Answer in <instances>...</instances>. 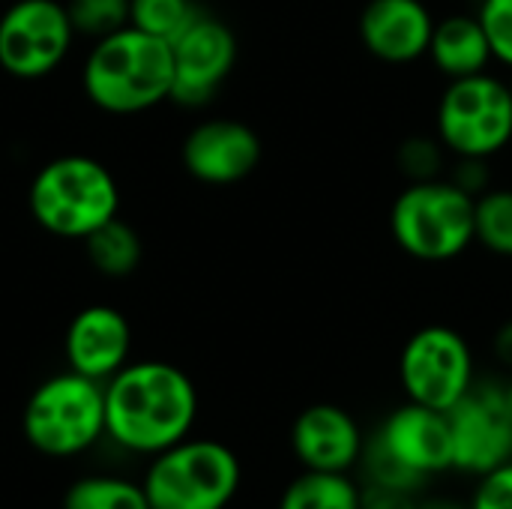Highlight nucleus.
Listing matches in <instances>:
<instances>
[{
  "label": "nucleus",
  "mask_w": 512,
  "mask_h": 509,
  "mask_svg": "<svg viewBox=\"0 0 512 509\" xmlns=\"http://www.w3.org/2000/svg\"><path fill=\"white\" fill-rule=\"evenodd\" d=\"M279 509H360V486L348 474L306 471L282 492Z\"/></svg>",
  "instance_id": "a211bd4d"
},
{
  "label": "nucleus",
  "mask_w": 512,
  "mask_h": 509,
  "mask_svg": "<svg viewBox=\"0 0 512 509\" xmlns=\"http://www.w3.org/2000/svg\"><path fill=\"white\" fill-rule=\"evenodd\" d=\"M396 165L408 177V183L438 180V177H444L447 147L441 144L438 135L435 138L432 135H408L396 150Z\"/></svg>",
  "instance_id": "393cba45"
},
{
  "label": "nucleus",
  "mask_w": 512,
  "mask_h": 509,
  "mask_svg": "<svg viewBox=\"0 0 512 509\" xmlns=\"http://www.w3.org/2000/svg\"><path fill=\"white\" fill-rule=\"evenodd\" d=\"M477 18L486 30L492 60L512 69V0H483Z\"/></svg>",
  "instance_id": "a878e982"
},
{
  "label": "nucleus",
  "mask_w": 512,
  "mask_h": 509,
  "mask_svg": "<svg viewBox=\"0 0 512 509\" xmlns=\"http://www.w3.org/2000/svg\"><path fill=\"white\" fill-rule=\"evenodd\" d=\"M417 509H465L459 504H450V501H429V504H420Z\"/></svg>",
  "instance_id": "7c9ffc66"
},
{
  "label": "nucleus",
  "mask_w": 512,
  "mask_h": 509,
  "mask_svg": "<svg viewBox=\"0 0 512 509\" xmlns=\"http://www.w3.org/2000/svg\"><path fill=\"white\" fill-rule=\"evenodd\" d=\"M426 57L447 81H456V78L486 72L492 63V48L477 15L453 12V15L435 18Z\"/></svg>",
  "instance_id": "f3484780"
},
{
  "label": "nucleus",
  "mask_w": 512,
  "mask_h": 509,
  "mask_svg": "<svg viewBox=\"0 0 512 509\" xmlns=\"http://www.w3.org/2000/svg\"><path fill=\"white\" fill-rule=\"evenodd\" d=\"M420 504L414 501L411 492H399V489H387V486H372L363 483L360 486V509H417Z\"/></svg>",
  "instance_id": "c85d7f7f"
},
{
  "label": "nucleus",
  "mask_w": 512,
  "mask_h": 509,
  "mask_svg": "<svg viewBox=\"0 0 512 509\" xmlns=\"http://www.w3.org/2000/svg\"><path fill=\"white\" fill-rule=\"evenodd\" d=\"M399 381L408 402L450 411L474 387V351L468 339L444 324L417 330L399 354Z\"/></svg>",
  "instance_id": "6e6552de"
},
{
  "label": "nucleus",
  "mask_w": 512,
  "mask_h": 509,
  "mask_svg": "<svg viewBox=\"0 0 512 509\" xmlns=\"http://www.w3.org/2000/svg\"><path fill=\"white\" fill-rule=\"evenodd\" d=\"M507 84H510V93H512V78H510V81H507Z\"/></svg>",
  "instance_id": "72a5a7b5"
},
{
  "label": "nucleus",
  "mask_w": 512,
  "mask_h": 509,
  "mask_svg": "<svg viewBox=\"0 0 512 509\" xmlns=\"http://www.w3.org/2000/svg\"><path fill=\"white\" fill-rule=\"evenodd\" d=\"M129 345V321L111 306L81 309L66 330L69 369L93 381H108L114 372H120L126 366Z\"/></svg>",
  "instance_id": "2eb2a0df"
},
{
  "label": "nucleus",
  "mask_w": 512,
  "mask_h": 509,
  "mask_svg": "<svg viewBox=\"0 0 512 509\" xmlns=\"http://www.w3.org/2000/svg\"><path fill=\"white\" fill-rule=\"evenodd\" d=\"M453 471L483 477L512 462V414L501 384H477L447 411Z\"/></svg>",
  "instance_id": "1a4fd4ad"
},
{
  "label": "nucleus",
  "mask_w": 512,
  "mask_h": 509,
  "mask_svg": "<svg viewBox=\"0 0 512 509\" xmlns=\"http://www.w3.org/2000/svg\"><path fill=\"white\" fill-rule=\"evenodd\" d=\"M294 456L306 471L348 474L363 450L357 420L339 405H309L291 426Z\"/></svg>",
  "instance_id": "4468645a"
},
{
  "label": "nucleus",
  "mask_w": 512,
  "mask_h": 509,
  "mask_svg": "<svg viewBox=\"0 0 512 509\" xmlns=\"http://www.w3.org/2000/svg\"><path fill=\"white\" fill-rule=\"evenodd\" d=\"M468 3H477V6H480V3H483V0H468Z\"/></svg>",
  "instance_id": "473e14b6"
},
{
  "label": "nucleus",
  "mask_w": 512,
  "mask_h": 509,
  "mask_svg": "<svg viewBox=\"0 0 512 509\" xmlns=\"http://www.w3.org/2000/svg\"><path fill=\"white\" fill-rule=\"evenodd\" d=\"M105 432L129 453L156 456L189 438L198 417V393L186 372L147 360L108 378Z\"/></svg>",
  "instance_id": "f257e3e1"
},
{
  "label": "nucleus",
  "mask_w": 512,
  "mask_h": 509,
  "mask_svg": "<svg viewBox=\"0 0 512 509\" xmlns=\"http://www.w3.org/2000/svg\"><path fill=\"white\" fill-rule=\"evenodd\" d=\"M150 509H225L240 489V459L219 441H189L153 456L144 477Z\"/></svg>",
  "instance_id": "423d86ee"
},
{
  "label": "nucleus",
  "mask_w": 512,
  "mask_h": 509,
  "mask_svg": "<svg viewBox=\"0 0 512 509\" xmlns=\"http://www.w3.org/2000/svg\"><path fill=\"white\" fill-rule=\"evenodd\" d=\"M375 432L405 465H411L423 477L453 471V435L444 411L405 402Z\"/></svg>",
  "instance_id": "dca6fc26"
},
{
  "label": "nucleus",
  "mask_w": 512,
  "mask_h": 509,
  "mask_svg": "<svg viewBox=\"0 0 512 509\" xmlns=\"http://www.w3.org/2000/svg\"><path fill=\"white\" fill-rule=\"evenodd\" d=\"M390 234L417 261H453L474 246V198L447 177L408 183L390 207Z\"/></svg>",
  "instance_id": "7ed1b4c3"
},
{
  "label": "nucleus",
  "mask_w": 512,
  "mask_h": 509,
  "mask_svg": "<svg viewBox=\"0 0 512 509\" xmlns=\"http://www.w3.org/2000/svg\"><path fill=\"white\" fill-rule=\"evenodd\" d=\"M261 162V138L252 126L240 120H207L195 126L183 141L186 171L213 186H228L246 180Z\"/></svg>",
  "instance_id": "f8f14e48"
},
{
  "label": "nucleus",
  "mask_w": 512,
  "mask_h": 509,
  "mask_svg": "<svg viewBox=\"0 0 512 509\" xmlns=\"http://www.w3.org/2000/svg\"><path fill=\"white\" fill-rule=\"evenodd\" d=\"M120 210L111 171L90 156H60L48 162L30 186L33 219L57 237H87Z\"/></svg>",
  "instance_id": "20e7f679"
},
{
  "label": "nucleus",
  "mask_w": 512,
  "mask_h": 509,
  "mask_svg": "<svg viewBox=\"0 0 512 509\" xmlns=\"http://www.w3.org/2000/svg\"><path fill=\"white\" fill-rule=\"evenodd\" d=\"M468 509H512V462L480 477Z\"/></svg>",
  "instance_id": "cd10ccee"
},
{
  "label": "nucleus",
  "mask_w": 512,
  "mask_h": 509,
  "mask_svg": "<svg viewBox=\"0 0 512 509\" xmlns=\"http://www.w3.org/2000/svg\"><path fill=\"white\" fill-rule=\"evenodd\" d=\"M201 9L192 0H129V24L162 42H174Z\"/></svg>",
  "instance_id": "5701e85b"
},
{
  "label": "nucleus",
  "mask_w": 512,
  "mask_h": 509,
  "mask_svg": "<svg viewBox=\"0 0 512 509\" xmlns=\"http://www.w3.org/2000/svg\"><path fill=\"white\" fill-rule=\"evenodd\" d=\"M357 465L363 468V480L372 486H387V489H399V492H411V495H417L426 486V477L420 471H414L411 465H405L384 444V438L378 432L372 438H363Z\"/></svg>",
  "instance_id": "4be33fe9"
},
{
  "label": "nucleus",
  "mask_w": 512,
  "mask_h": 509,
  "mask_svg": "<svg viewBox=\"0 0 512 509\" xmlns=\"http://www.w3.org/2000/svg\"><path fill=\"white\" fill-rule=\"evenodd\" d=\"M474 243L498 258H512V189L492 186L474 198Z\"/></svg>",
  "instance_id": "aec40b11"
},
{
  "label": "nucleus",
  "mask_w": 512,
  "mask_h": 509,
  "mask_svg": "<svg viewBox=\"0 0 512 509\" xmlns=\"http://www.w3.org/2000/svg\"><path fill=\"white\" fill-rule=\"evenodd\" d=\"M447 180H450L453 186H459L465 195L480 198L483 192H489V189L495 186L492 159H483V156H456V162H453Z\"/></svg>",
  "instance_id": "bb28decb"
},
{
  "label": "nucleus",
  "mask_w": 512,
  "mask_h": 509,
  "mask_svg": "<svg viewBox=\"0 0 512 509\" xmlns=\"http://www.w3.org/2000/svg\"><path fill=\"white\" fill-rule=\"evenodd\" d=\"M21 429L30 447L51 459H69L90 450L105 435L102 381L72 369L48 378L27 399Z\"/></svg>",
  "instance_id": "39448f33"
},
{
  "label": "nucleus",
  "mask_w": 512,
  "mask_h": 509,
  "mask_svg": "<svg viewBox=\"0 0 512 509\" xmlns=\"http://www.w3.org/2000/svg\"><path fill=\"white\" fill-rule=\"evenodd\" d=\"M63 509H150L141 486L120 477H84L63 495Z\"/></svg>",
  "instance_id": "412c9836"
},
{
  "label": "nucleus",
  "mask_w": 512,
  "mask_h": 509,
  "mask_svg": "<svg viewBox=\"0 0 512 509\" xmlns=\"http://www.w3.org/2000/svg\"><path fill=\"white\" fill-rule=\"evenodd\" d=\"M501 390H504V402H507V408H510L512 414V378L507 384H501Z\"/></svg>",
  "instance_id": "2f4dec72"
},
{
  "label": "nucleus",
  "mask_w": 512,
  "mask_h": 509,
  "mask_svg": "<svg viewBox=\"0 0 512 509\" xmlns=\"http://www.w3.org/2000/svg\"><path fill=\"white\" fill-rule=\"evenodd\" d=\"M492 351H495L498 363L507 366L512 372V318L498 327V333H495V339H492Z\"/></svg>",
  "instance_id": "c756f323"
},
{
  "label": "nucleus",
  "mask_w": 512,
  "mask_h": 509,
  "mask_svg": "<svg viewBox=\"0 0 512 509\" xmlns=\"http://www.w3.org/2000/svg\"><path fill=\"white\" fill-rule=\"evenodd\" d=\"M237 60V39L228 24L198 15L174 42H171V63L174 81L171 96L177 105L198 108L207 105Z\"/></svg>",
  "instance_id": "9b49d317"
},
{
  "label": "nucleus",
  "mask_w": 512,
  "mask_h": 509,
  "mask_svg": "<svg viewBox=\"0 0 512 509\" xmlns=\"http://www.w3.org/2000/svg\"><path fill=\"white\" fill-rule=\"evenodd\" d=\"M84 249L90 264L105 276H129L141 261V240L120 216L90 231L84 237Z\"/></svg>",
  "instance_id": "6ab92c4d"
},
{
  "label": "nucleus",
  "mask_w": 512,
  "mask_h": 509,
  "mask_svg": "<svg viewBox=\"0 0 512 509\" xmlns=\"http://www.w3.org/2000/svg\"><path fill=\"white\" fill-rule=\"evenodd\" d=\"M171 45L132 24L96 39L84 63V93L111 114H135L171 96Z\"/></svg>",
  "instance_id": "f03ea898"
},
{
  "label": "nucleus",
  "mask_w": 512,
  "mask_h": 509,
  "mask_svg": "<svg viewBox=\"0 0 512 509\" xmlns=\"http://www.w3.org/2000/svg\"><path fill=\"white\" fill-rule=\"evenodd\" d=\"M435 15L426 0H369L360 12L363 48L393 66L417 63L429 51Z\"/></svg>",
  "instance_id": "ddd939ff"
},
{
  "label": "nucleus",
  "mask_w": 512,
  "mask_h": 509,
  "mask_svg": "<svg viewBox=\"0 0 512 509\" xmlns=\"http://www.w3.org/2000/svg\"><path fill=\"white\" fill-rule=\"evenodd\" d=\"M75 33L105 39L129 27V0H69L63 3Z\"/></svg>",
  "instance_id": "b1692460"
},
{
  "label": "nucleus",
  "mask_w": 512,
  "mask_h": 509,
  "mask_svg": "<svg viewBox=\"0 0 512 509\" xmlns=\"http://www.w3.org/2000/svg\"><path fill=\"white\" fill-rule=\"evenodd\" d=\"M66 6L57 0H15L0 18V66L15 78H42L72 45Z\"/></svg>",
  "instance_id": "9d476101"
},
{
  "label": "nucleus",
  "mask_w": 512,
  "mask_h": 509,
  "mask_svg": "<svg viewBox=\"0 0 512 509\" xmlns=\"http://www.w3.org/2000/svg\"><path fill=\"white\" fill-rule=\"evenodd\" d=\"M435 129L447 153L495 159L512 141L510 84L480 72L444 87Z\"/></svg>",
  "instance_id": "0eeeda50"
}]
</instances>
